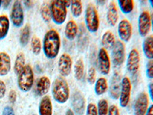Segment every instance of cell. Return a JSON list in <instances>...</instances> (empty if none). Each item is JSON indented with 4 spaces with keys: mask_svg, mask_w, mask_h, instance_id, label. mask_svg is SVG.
Instances as JSON below:
<instances>
[{
    "mask_svg": "<svg viewBox=\"0 0 153 115\" xmlns=\"http://www.w3.org/2000/svg\"><path fill=\"white\" fill-rule=\"evenodd\" d=\"M43 52L46 58L54 59L58 55L61 49V37L55 29L47 31L43 39Z\"/></svg>",
    "mask_w": 153,
    "mask_h": 115,
    "instance_id": "1",
    "label": "cell"
},
{
    "mask_svg": "<svg viewBox=\"0 0 153 115\" xmlns=\"http://www.w3.org/2000/svg\"><path fill=\"white\" fill-rule=\"evenodd\" d=\"M52 95L54 99L59 104H65L70 97V88L68 83L63 77L55 79L52 87Z\"/></svg>",
    "mask_w": 153,
    "mask_h": 115,
    "instance_id": "2",
    "label": "cell"
},
{
    "mask_svg": "<svg viewBox=\"0 0 153 115\" xmlns=\"http://www.w3.org/2000/svg\"><path fill=\"white\" fill-rule=\"evenodd\" d=\"M35 81L34 72L31 65H26L18 75V86L23 92H28L32 88Z\"/></svg>",
    "mask_w": 153,
    "mask_h": 115,
    "instance_id": "3",
    "label": "cell"
},
{
    "mask_svg": "<svg viewBox=\"0 0 153 115\" xmlns=\"http://www.w3.org/2000/svg\"><path fill=\"white\" fill-rule=\"evenodd\" d=\"M51 19L57 25H62L67 18V6L64 1H52L50 3Z\"/></svg>",
    "mask_w": 153,
    "mask_h": 115,
    "instance_id": "4",
    "label": "cell"
},
{
    "mask_svg": "<svg viewBox=\"0 0 153 115\" xmlns=\"http://www.w3.org/2000/svg\"><path fill=\"white\" fill-rule=\"evenodd\" d=\"M85 23L86 28L90 32H96L99 29L100 20L98 12L94 4L87 5L85 11Z\"/></svg>",
    "mask_w": 153,
    "mask_h": 115,
    "instance_id": "5",
    "label": "cell"
},
{
    "mask_svg": "<svg viewBox=\"0 0 153 115\" xmlns=\"http://www.w3.org/2000/svg\"><path fill=\"white\" fill-rule=\"evenodd\" d=\"M132 83L128 77H124L121 83V91L120 94V105L122 108H126L130 101Z\"/></svg>",
    "mask_w": 153,
    "mask_h": 115,
    "instance_id": "6",
    "label": "cell"
},
{
    "mask_svg": "<svg viewBox=\"0 0 153 115\" xmlns=\"http://www.w3.org/2000/svg\"><path fill=\"white\" fill-rule=\"evenodd\" d=\"M11 21L13 25L19 28L22 25L24 22V11L22 4L20 1H15L12 5L10 13Z\"/></svg>",
    "mask_w": 153,
    "mask_h": 115,
    "instance_id": "7",
    "label": "cell"
},
{
    "mask_svg": "<svg viewBox=\"0 0 153 115\" xmlns=\"http://www.w3.org/2000/svg\"><path fill=\"white\" fill-rule=\"evenodd\" d=\"M125 45L121 41H117L112 49V60L113 65L116 67H120L125 61Z\"/></svg>",
    "mask_w": 153,
    "mask_h": 115,
    "instance_id": "8",
    "label": "cell"
},
{
    "mask_svg": "<svg viewBox=\"0 0 153 115\" xmlns=\"http://www.w3.org/2000/svg\"><path fill=\"white\" fill-rule=\"evenodd\" d=\"M97 61L98 68H99L100 73L103 75H107L110 72L111 63H110V58L107 51L103 48H101L99 50Z\"/></svg>",
    "mask_w": 153,
    "mask_h": 115,
    "instance_id": "9",
    "label": "cell"
},
{
    "mask_svg": "<svg viewBox=\"0 0 153 115\" xmlns=\"http://www.w3.org/2000/svg\"><path fill=\"white\" fill-rule=\"evenodd\" d=\"M140 66V56L137 49H134L129 52L127 58L126 68L131 75H136Z\"/></svg>",
    "mask_w": 153,
    "mask_h": 115,
    "instance_id": "10",
    "label": "cell"
},
{
    "mask_svg": "<svg viewBox=\"0 0 153 115\" xmlns=\"http://www.w3.org/2000/svg\"><path fill=\"white\" fill-rule=\"evenodd\" d=\"M151 16L149 12L143 11L138 19V29L141 36L145 37L148 35L151 29Z\"/></svg>",
    "mask_w": 153,
    "mask_h": 115,
    "instance_id": "11",
    "label": "cell"
},
{
    "mask_svg": "<svg viewBox=\"0 0 153 115\" xmlns=\"http://www.w3.org/2000/svg\"><path fill=\"white\" fill-rule=\"evenodd\" d=\"M71 105L73 111L76 115H83L86 108V100L80 91H75L72 94Z\"/></svg>",
    "mask_w": 153,
    "mask_h": 115,
    "instance_id": "12",
    "label": "cell"
},
{
    "mask_svg": "<svg viewBox=\"0 0 153 115\" xmlns=\"http://www.w3.org/2000/svg\"><path fill=\"white\" fill-rule=\"evenodd\" d=\"M148 109V95L145 92L140 93L134 104V115H146Z\"/></svg>",
    "mask_w": 153,
    "mask_h": 115,
    "instance_id": "13",
    "label": "cell"
},
{
    "mask_svg": "<svg viewBox=\"0 0 153 115\" xmlns=\"http://www.w3.org/2000/svg\"><path fill=\"white\" fill-rule=\"evenodd\" d=\"M121 83H122L121 75L117 72L113 74L110 79V86H109V92H110V97L113 99L117 100L120 98V91H121Z\"/></svg>",
    "mask_w": 153,
    "mask_h": 115,
    "instance_id": "14",
    "label": "cell"
},
{
    "mask_svg": "<svg viewBox=\"0 0 153 115\" xmlns=\"http://www.w3.org/2000/svg\"><path fill=\"white\" fill-rule=\"evenodd\" d=\"M72 65H73L72 58L69 55L66 54V53L61 55L59 58V61H58V64H57L58 71H59L61 76L67 77L71 74Z\"/></svg>",
    "mask_w": 153,
    "mask_h": 115,
    "instance_id": "15",
    "label": "cell"
},
{
    "mask_svg": "<svg viewBox=\"0 0 153 115\" xmlns=\"http://www.w3.org/2000/svg\"><path fill=\"white\" fill-rule=\"evenodd\" d=\"M118 35L123 42H129L132 35V26L127 19H123L118 25Z\"/></svg>",
    "mask_w": 153,
    "mask_h": 115,
    "instance_id": "16",
    "label": "cell"
},
{
    "mask_svg": "<svg viewBox=\"0 0 153 115\" xmlns=\"http://www.w3.org/2000/svg\"><path fill=\"white\" fill-rule=\"evenodd\" d=\"M51 87L50 79L46 76L41 77L38 79L35 86V92L38 96H45L49 91Z\"/></svg>",
    "mask_w": 153,
    "mask_h": 115,
    "instance_id": "17",
    "label": "cell"
},
{
    "mask_svg": "<svg viewBox=\"0 0 153 115\" xmlns=\"http://www.w3.org/2000/svg\"><path fill=\"white\" fill-rule=\"evenodd\" d=\"M78 37H77V47L80 52H84L87 49L89 45V36L87 29L81 25L80 29L78 30Z\"/></svg>",
    "mask_w": 153,
    "mask_h": 115,
    "instance_id": "18",
    "label": "cell"
},
{
    "mask_svg": "<svg viewBox=\"0 0 153 115\" xmlns=\"http://www.w3.org/2000/svg\"><path fill=\"white\" fill-rule=\"evenodd\" d=\"M39 115H53V105L49 96H44L38 107Z\"/></svg>",
    "mask_w": 153,
    "mask_h": 115,
    "instance_id": "19",
    "label": "cell"
},
{
    "mask_svg": "<svg viewBox=\"0 0 153 115\" xmlns=\"http://www.w3.org/2000/svg\"><path fill=\"white\" fill-rule=\"evenodd\" d=\"M119 19V13L117 5L114 2H111L109 5L106 15V20L110 26H115Z\"/></svg>",
    "mask_w": 153,
    "mask_h": 115,
    "instance_id": "20",
    "label": "cell"
},
{
    "mask_svg": "<svg viewBox=\"0 0 153 115\" xmlns=\"http://www.w3.org/2000/svg\"><path fill=\"white\" fill-rule=\"evenodd\" d=\"M11 69L10 56L6 52H0V76H5Z\"/></svg>",
    "mask_w": 153,
    "mask_h": 115,
    "instance_id": "21",
    "label": "cell"
},
{
    "mask_svg": "<svg viewBox=\"0 0 153 115\" xmlns=\"http://www.w3.org/2000/svg\"><path fill=\"white\" fill-rule=\"evenodd\" d=\"M78 26L74 20H70L66 24L65 29V35L67 39L70 41L74 40L78 34Z\"/></svg>",
    "mask_w": 153,
    "mask_h": 115,
    "instance_id": "22",
    "label": "cell"
},
{
    "mask_svg": "<svg viewBox=\"0 0 153 115\" xmlns=\"http://www.w3.org/2000/svg\"><path fill=\"white\" fill-rule=\"evenodd\" d=\"M143 50L148 59H153V35H149L143 41Z\"/></svg>",
    "mask_w": 153,
    "mask_h": 115,
    "instance_id": "23",
    "label": "cell"
},
{
    "mask_svg": "<svg viewBox=\"0 0 153 115\" xmlns=\"http://www.w3.org/2000/svg\"><path fill=\"white\" fill-rule=\"evenodd\" d=\"M101 43L103 45V49L106 50H112L116 43L114 35L110 31H106L102 36Z\"/></svg>",
    "mask_w": 153,
    "mask_h": 115,
    "instance_id": "24",
    "label": "cell"
},
{
    "mask_svg": "<svg viewBox=\"0 0 153 115\" xmlns=\"http://www.w3.org/2000/svg\"><path fill=\"white\" fill-rule=\"evenodd\" d=\"M9 27H10V22L8 16L5 15L0 16V40L7 36Z\"/></svg>",
    "mask_w": 153,
    "mask_h": 115,
    "instance_id": "25",
    "label": "cell"
},
{
    "mask_svg": "<svg viewBox=\"0 0 153 115\" xmlns=\"http://www.w3.org/2000/svg\"><path fill=\"white\" fill-rule=\"evenodd\" d=\"M108 83L107 81L104 78H100L95 83V87H94V91L96 94L97 95H102L105 94L108 90Z\"/></svg>",
    "mask_w": 153,
    "mask_h": 115,
    "instance_id": "26",
    "label": "cell"
},
{
    "mask_svg": "<svg viewBox=\"0 0 153 115\" xmlns=\"http://www.w3.org/2000/svg\"><path fill=\"white\" fill-rule=\"evenodd\" d=\"M30 35H31V27L29 25L26 24L21 30L20 36H19V42L22 46H27V44L29 42Z\"/></svg>",
    "mask_w": 153,
    "mask_h": 115,
    "instance_id": "27",
    "label": "cell"
},
{
    "mask_svg": "<svg viewBox=\"0 0 153 115\" xmlns=\"http://www.w3.org/2000/svg\"><path fill=\"white\" fill-rule=\"evenodd\" d=\"M25 66V58L24 53L19 52L17 55L15 61L14 65V72L16 75H19L23 70Z\"/></svg>",
    "mask_w": 153,
    "mask_h": 115,
    "instance_id": "28",
    "label": "cell"
},
{
    "mask_svg": "<svg viewBox=\"0 0 153 115\" xmlns=\"http://www.w3.org/2000/svg\"><path fill=\"white\" fill-rule=\"evenodd\" d=\"M118 5L124 14H129L134 9V2L132 0H119Z\"/></svg>",
    "mask_w": 153,
    "mask_h": 115,
    "instance_id": "29",
    "label": "cell"
},
{
    "mask_svg": "<svg viewBox=\"0 0 153 115\" xmlns=\"http://www.w3.org/2000/svg\"><path fill=\"white\" fill-rule=\"evenodd\" d=\"M84 64L82 59H78L74 65V76L76 80H81L84 77Z\"/></svg>",
    "mask_w": 153,
    "mask_h": 115,
    "instance_id": "30",
    "label": "cell"
},
{
    "mask_svg": "<svg viewBox=\"0 0 153 115\" xmlns=\"http://www.w3.org/2000/svg\"><path fill=\"white\" fill-rule=\"evenodd\" d=\"M71 12L72 15L74 16L75 18L80 17L82 15L83 12V5H82L81 1L79 0H74L71 2Z\"/></svg>",
    "mask_w": 153,
    "mask_h": 115,
    "instance_id": "31",
    "label": "cell"
},
{
    "mask_svg": "<svg viewBox=\"0 0 153 115\" xmlns=\"http://www.w3.org/2000/svg\"><path fill=\"white\" fill-rule=\"evenodd\" d=\"M41 16L42 19L45 22H49L51 20V14L50 3L45 2L41 8Z\"/></svg>",
    "mask_w": 153,
    "mask_h": 115,
    "instance_id": "32",
    "label": "cell"
},
{
    "mask_svg": "<svg viewBox=\"0 0 153 115\" xmlns=\"http://www.w3.org/2000/svg\"><path fill=\"white\" fill-rule=\"evenodd\" d=\"M98 115H108L109 112V104L105 99H101L98 101L97 104Z\"/></svg>",
    "mask_w": 153,
    "mask_h": 115,
    "instance_id": "33",
    "label": "cell"
},
{
    "mask_svg": "<svg viewBox=\"0 0 153 115\" xmlns=\"http://www.w3.org/2000/svg\"><path fill=\"white\" fill-rule=\"evenodd\" d=\"M31 47L33 54L36 55L40 54L41 51H42V42H41L40 39L35 35L31 38Z\"/></svg>",
    "mask_w": 153,
    "mask_h": 115,
    "instance_id": "34",
    "label": "cell"
},
{
    "mask_svg": "<svg viewBox=\"0 0 153 115\" xmlns=\"http://www.w3.org/2000/svg\"><path fill=\"white\" fill-rule=\"evenodd\" d=\"M96 70L94 67H91V68H89L88 74H87V81L88 83L91 84H94L96 82Z\"/></svg>",
    "mask_w": 153,
    "mask_h": 115,
    "instance_id": "35",
    "label": "cell"
},
{
    "mask_svg": "<svg viewBox=\"0 0 153 115\" xmlns=\"http://www.w3.org/2000/svg\"><path fill=\"white\" fill-rule=\"evenodd\" d=\"M86 115H98L97 108L95 104L90 103L87 107Z\"/></svg>",
    "mask_w": 153,
    "mask_h": 115,
    "instance_id": "36",
    "label": "cell"
},
{
    "mask_svg": "<svg viewBox=\"0 0 153 115\" xmlns=\"http://www.w3.org/2000/svg\"><path fill=\"white\" fill-rule=\"evenodd\" d=\"M146 75L149 78L153 79V59L149 60L146 65Z\"/></svg>",
    "mask_w": 153,
    "mask_h": 115,
    "instance_id": "37",
    "label": "cell"
},
{
    "mask_svg": "<svg viewBox=\"0 0 153 115\" xmlns=\"http://www.w3.org/2000/svg\"><path fill=\"white\" fill-rule=\"evenodd\" d=\"M108 115H120V110L117 105H112L109 108Z\"/></svg>",
    "mask_w": 153,
    "mask_h": 115,
    "instance_id": "38",
    "label": "cell"
},
{
    "mask_svg": "<svg viewBox=\"0 0 153 115\" xmlns=\"http://www.w3.org/2000/svg\"><path fill=\"white\" fill-rule=\"evenodd\" d=\"M5 93H6V86L4 81L0 80V99H2L5 97Z\"/></svg>",
    "mask_w": 153,
    "mask_h": 115,
    "instance_id": "39",
    "label": "cell"
},
{
    "mask_svg": "<svg viewBox=\"0 0 153 115\" xmlns=\"http://www.w3.org/2000/svg\"><path fill=\"white\" fill-rule=\"evenodd\" d=\"M16 98H17V94H16V92L14 90H11L9 94V101H10L11 103L14 104L16 101Z\"/></svg>",
    "mask_w": 153,
    "mask_h": 115,
    "instance_id": "40",
    "label": "cell"
},
{
    "mask_svg": "<svg viewBox=\"0 0 153 115\" xmlns=\"http://www.w3.org/2000/svg\"><path fill=\"white\" fill-rule=\"evenodd\" d=\"M2 115H15V111L12 107L6 106L2 111Z\"/></svg>",
    "mask_w": 153,
    "mask_h": 115,
    "instance_id": "41",
    "label": "cell"
},
{
    "mask_svg": "<svg viewBox=\"0 0 153 115\" xmlns=\"http://www.w3.org/2000/svg\"><path fill=\"white\" fill-rule=\"evenodd\" d=\"M149 96L152 101H153V82L149 84Z\"/></svg>",
    "mask_w": 153,
    "mask_h": 115,
    "instance_id": "42",
    "label": "cell"
},
{
    "mask_svg": "<svg viewBox=\"0 0 153 115\" xmlns=\"http://www.w3.org/2000/svg\"><path fill=\"white\" fill-rule=\"evenodd\" d=\"M23 4H24L27 8H31L33 6L34 2L32 1H24L23 2Z\"/></svg>",
    "mask_w": 153,
    "mask_h": 115,
    "instance_id": "43",
    "label": "cell"
},
{
    "mask_svg": "<svg viewBox=\"0 0 153 115\" xmlns=\"http://www.w3.org/2000/svg\"><path fill=\"white\" fill-rule=\"evenodd\" d=\"M11 4V1H2V5L4 9H7Z\"/></svg>",
    "mask_w": 153,
    "mask_h": 115,
    "instance_id": "44",
    "label": "cell"
},
{
    "mask_svg": "<svg viewBox=\"0 0 153 115\" xmlns=\"http://www.w3.org/2000/svg\"><path fill=\"white\" fill-rule=\"evenodd\" d=\"M146 115H153V105L149 107V109L147 111V112H146Z\"/></svg>",
    "mask_w": 153,
    "mask_h": 115,
    "instance_id": "45",
    "label": "cell"
},
{
    "mask_svg": "<svg viewBox=\"0 0 153 115\" xmlns=\"http://www.w3.org/2000/svg\"><path fill=\"white\" fill-rule=\"evenodd\" d=\"M65 115H75L74 114V112L73 111V110H71V109H68L66 111V113H65Z\"/></svg>",
    "mask_w": 153,
    "mask_h": 115,
    "instance_id": "46",
    "label": "cell"
},
{
    "mask_svg": "<svg viewBox=\"0 0 153 115\" xmlns=\"http://www.w3.org/2000/svg\"><path fill=\"white\" fill-rule=\"evenodd\" d=\"M150 16H151V26L153 31V13L152 15H150Z\"/></svg>",
    "mask_w": 153,
    "mask_h": 115,
    "instance_id": "47",
    "label": "cell"
},
{
    "mask_svg": "<svg viewBox=\"0 0 153 115\" xmlns=\"http://www.w3.org/2000/svg\"><path fill=\"white\" fill-rule=\"evenodd\" d=\"M149 4H150V5L152 6V8L153 9V0H151V1H149Z\"/></svg>",
    "mask_w": 153,
    "mask_h": 115,
    "instance_id": "48",
    "label": "cell"
},
{
    "mask_svg": "<svg viewBox=\"0 0 153 115\" xmlns=\"http://www.w3.org/2000/svg\"><path fill=\"white\" fill-rule=\"evenodd\" d=\"M1 5H2V1H0V7H1Z\"/></svg>",
    "mask_w": 153,
    "mask_h": 115,
    "instance_id": "49",
    "label": "cell"
}]
</instances>
